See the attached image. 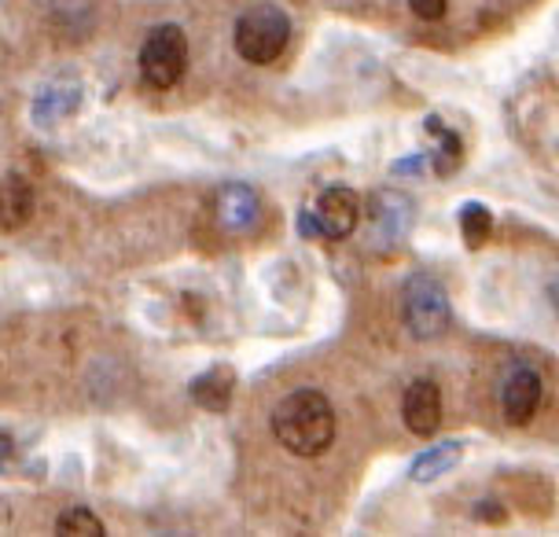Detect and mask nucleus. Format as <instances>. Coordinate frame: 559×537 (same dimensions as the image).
Instances as JSON below:
<instances>
[{"label":"nucleus","instance_id":"obj_8","mask_svg":"<svg viewBox=\"0 0 559 537\" xmlns=\"http://www.w3.org/2000/svg\"><path fill=\"white\" fill-rule=\"evenodd\" d=\"M542 375H537V368L531 365H515L508 368L504 383H501V409H504V420L512 427H526L542 409Z\"/></svg>","mask_w":559,"mask_h":537},{"label":"nucleus","instance_id":"obj_9","mask_svg":"<svg viewBox=\"0 0 559 537\" xmlns=\"http://www.w3.org/2000/svg\"><path fill=\"white\" fill-rule=\"evenodd\" d=\"M214 217L225 232L243 236V232H251L258 225V217H262V199H258L251 184L228 181L217 188V195H214Z\"/></svg>","mask_w":559,"mask_h":537},{"label":"nucleus","instance_id":"obj_5","mask_svg":"<svg viewBox=\"0 0 559 537\" xmlns=\"http://www.w3.org/2000/svg\"><path fill=\"white\" fill-rule=\"evenodd\" d=\"M416 222V206L405 192H372L368 199V247L391 251L408 236Z\"/></svg>","mask_w":559,"mask_h":537},{"label":"nucleus","instance_id":"obj_1","mask_svg":"<svg viewBox=\"0 0 559 537\" xmlns=\"http://www.w3.org/2000/svg\"><path fill=\"white\" fill-rule=\"evenodd\" d=\"M273 434L287 453L321 456L335 442V405L317 386H298L276 402Z\"/></svg>","mask_w":559,"mask_h":537},{"label":"nucleus","instance_id":"obj_11","mask_svg":"<svg viewBox=\"0 0 559 537\" xmlns=\"http://www.w3.org/2000/svg\"><path fill=\"white\" fill-rule=\"evenodd\" d=\"M236 368L233 365H210L206 372H199L192 383H188V397L199 405L203 413H228L236 397Z\"/></svg>","mask_w":559,"mask_h":537},{"label":"nucleus","instance_id":"obj_2","mask_svg":"<svg viewBox=\"0 0 559 537\" xmlns=\"http://www.w3.org/2000/svg\"><path fill=\"white\" fill-rule=\"evenodd\" d=\"M287 41H292V19L280 4H254L236 19L233 45L239 59H247L251 67H269L284 56Z\"/></svg>","mask_w":559,"mask_h":537},{"label":"nucleus","instance_id":"obj_10","mask_svg":"<svg viewBox=\"0 0 559 537\" xmlns=\"http://www.w3.org/2000/svg\"><path fill=\"white\" fill-rule=\"evenodd\" d=\"M402 423L416 439H431L442 427V391L431 380H413L402 397Z\"/></svg>","mask_w":559,"mask_h":537},{"label":"nucleus","instance_id":"obj_17","mask_svg":"<svg viewBox=\"0 0 559 537\" xmlns=\"http://www.w3.org/2000/svg\"><path fill=\"white\" fill-rule=\"evenodd\" d=\"M52 15L74 34H85L93 26V0H52Z\"/></svg>","mask_w":559,"mask_h":537},{"label":"nucleus","instance_id":"obj_16","mask_svg":"<svg viewBox=\"0 0 559 537\" xmlns=\"http://www.w3.org/2000/svg\"><path fill=\"white\" fill-rule=\"evenodd\" d=\"M56 534L59 537H104L107 526L99 523V515L93 509H82V504H78V509H70L56 520Z\"/></svg>","mask_w":559,"mask_h":537},{"label":"nucleus","instance_id":"obj_14","mask_svg":"<svg viewBox=\"0 0 559 537\" xmlns=\"http://www.w3.org/2000/svg\"><path fill=\"white\" fill-rule=\"evenodd\" d=\"M456 225H461V240L467 251L486 247L489 236H493V214H489L486 203H464L461 214H456Z\"/></svg>","mask_w":559,"mask_h":537},{"label":"nucleus","instance_id":"obj_7","mask_svg":"<svg viewBox=\"0 0 559 537\" xmlns=\"http://www.w3.org/2000/svg\"><path fill=\"white\" fill-rule=\"evenodd\" d=\"M317 225H321V240H349L361 225V199L346 184H328L313 203Z\"/></svg>","mask_w":559,"mask_h":537},{"label":"nucleus","instance_id":"obj_13","mask_svg":"<svg viewBox=\"0 0 559 537\" xmlns=\"http://www.w3.org/2000/svg\"><path fill=\"white\" fill-rule=\"evenodd\" d=\"M37 211V192L34 184L26 181L23 174H8L4 177V206H0V217H4V228L8 232H15V228H23L29 217Z\"/></svg>","mask_w":559,"mask_h":537},{"label":"nucleus","instance_id":"obj_20","mask_svg":"<svg viewBox=\"0 0 559 537\" xmlns=\"http://www.w3.org/2000/svg\"><path fill=\"white\" fill-rule=\"evenodd\" d=\"M475 520H486V523H508V509L501 501H493V497H486V501L475 504Z\"/></svg>","mask_w":559,"mask_h":537},{"label":"nucleus","instance_id":"obj_12","mask_svg":"<svg viewBox=\"0 0 559 537\" xmlns=\"http://www.w3.org/2000/svg\"><path fill=\"white\" fill-rule=\"evenodd\" d=\"M464 450L467 445L461 439H445V442H435L431 450H424L413 461V467H408V479L427 486V482H438L442 475L453 472L456 464L464 461Z\"/></svg>","mask_w":559,"mask_h":537},{"label":"nucleus","instance_id":"obj_4","mask_svg":"<svg viewBox=\"0 0 559 537\" xmlns=\"http://www.w3.org/2000/svg\"><path fill=\"white\" fill-rule=\"evenodd\" d=\"M140 77L152 88H174L188 71V37L177 23L155 26L140 45Z\"/></svg>","mask_w":559,"mask_h":537},{"label":"nucleus","instance_id":"obj_21","mask_svg":"<svg viewBox=\"0 0 559 537\" xmlns=\"http://www.w3.org/2000/svg\"><path fill=\"white\" fill-rule=\"evenodd\" d=\"M552 306H556V313H559V276H556V284H552Z\"/></svg>","mask_w":559,"mask_h":537},{"label":"nucleus","instance_id":"obj_6","mask_svg":"<svg viewBox=\"0 0 559 537\" xmlns=\"http://www.w3.org/2000/svg\"><path fill=\"white\" fill-rule=\"evenodd\" d=\"M85 96V85L78 74H59L48 77V82L34 93V104H29V122L37 129H56L59 122L78 115Z\"/></svg>","mask_w":559,"mask_h":537},{"label":"nucleus","instance_id":"obj_18","mask_svg":"<svg viewBox=\"0 0 559 537\" xmlns=\"http://www.w3.org/2000/svg\"><path fill=\"white\" fill-rule=\"evenodd\" d=\"M408 12L424 23H442L449 12V0H408Z\"/></svg>","mask_w":559,"mask_h":537},{"label":"nucleus","instance_id":"obj_3","mask_svg":"<svg viewBox=\"0 0 559 537\" xmlns=\"http://www.w3.org/2000/svg\"><path fill=\"white\" fill-rule=\"evenodd\" d=\"M453 321L445 284L435 273H413L402 287V324L413 339H438Z\"/></svg>","mask_w":559,"mask_h":537},{"label":"nucleus","instance_id":"obj_19","mask_svg":"<svg viewBox=\"0 0 559 537\" xmlns=\"http://www.w3.org/2000/svg\"><path fill=\"white\" fill-rule=\"evenodd\" d=\"M427 163H435L431 152L405 155V158H397V163L391 166V174H394V177H424V174H427Z\"/></svg>","mask_w":559,"mask_h":537},{"label":"nucleus","instance_id":"obj_15","mask_svg":"<svg viewBox=\"0 0 559 537\" xmlns=\"http://www.w3.org/2000/svg\"><path fill=\"white\" fill-rule=\"evenodd\" d=\"M427 129H431V133H438V152H431L435 170L442 174V177H445V174H453L456 166L464 163V144H461V136H456L453 129H445L435 115L427 118Z\"/></svg>","mask_w":559,"mask_h":537}]
</instances>
